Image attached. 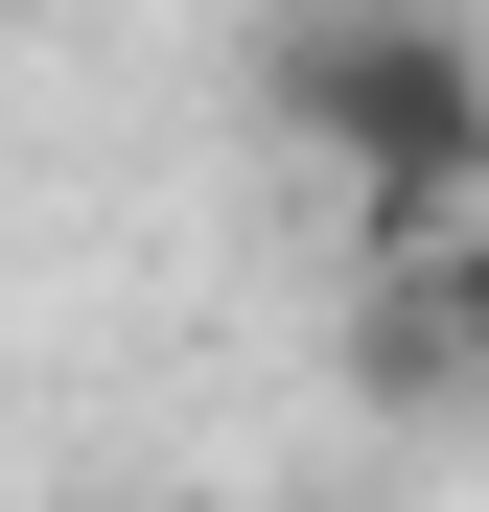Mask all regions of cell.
I'll list each match as a JSON object with an SVG mask.
<instances>
[{"instance_id":"6da1fadb","label":"cell","mask_w":489,"mask_h":512,"mask_svg":"<svg viewBox=\"0 0 489 512\" xmlns=\"http://www.w3.org/2000/svg\"><path fill=\"white\" fill-rule=\"evenodd\" d=\"M280 117L326 140L373 280H396V256H443L466 187H489V47L443 24V0H303V24H280Z\"/></svg>"},{"instance_id":"7a4b0ae2","label":"cell","mask_w":489,"mask_h":512,"mask_svg":"<svg viewBox=\"0 0 489 512\" xmlns=\"http://www.w3.org/2000/svg\"><path fill=\"white\" fill-rule=\"evenodd\" d=\"M396 280H420V303L466 326V373H489V187H466V233H443V256H396Z\"/></svg>"}]
</instances>
